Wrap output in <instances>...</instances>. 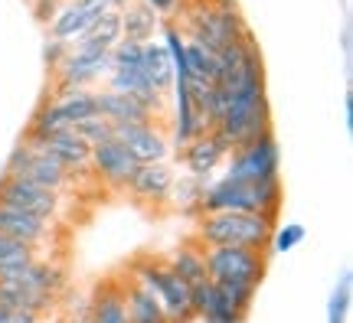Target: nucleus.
<instances>
[{
  "label": "nucleus",
  "mask_w": 353,
  "mask_h": 323,
  "mask_svg": "<svg viewBox=\"0 0 353 323\" xmlns=\"http://www.w3.org/2000/svg\"><path fill=\"white\" fill-rule=\"evenodd\" d=\"M281 209V180L272 183H242L232 176L206 180L200 196L203 212H262L268 219H278Z\"/></svg>",
  "instance_id": "obj_3"
},
{
  "label": "nucleus",
  "mask_w": 353,
  "mask_h": 323,
  "mask_svg": "<svg viewBox=\"0 0 353 323\" xmlns=\"http://www.w3.org/2000/svg\"><path fill=\"white\" fill-rule=\"evenodd\" d=\"M3 317H7V311H3V307H0V323H3Z\"/></svg>",
  "instance_id": "obj_44"
},
{
  "label": "nucleus",
  "mask_w": 353,
  "mask_h": 323,
  "mask_svg": "<svg viewBox=\"0 0 353 323\" xmlns=\"http://www.w3.org/2000/svg\"><path fill=\"white\" fill-rule=\"evenodd\" d=\"M301 242H304V225H298V222L275 225V232L268 238V249H272V255H285V251L298 249Z\"/></svg>",
  "instance_id": "obj_35"
},
{
  "label": "nucleus",
  "mask_w": 353,
  "mask_h": 323,
  "mask_svg": "<svg viewBox=\"0 0 353 323\" xmlns=\"http://www.w3.org/2000/svg\"><path fill=\"white\" fill-rule=\"evenodd\" d=\"M65 52H69V43H63V39H50V43H46V52H43V56H46V63H50L52 72H56V65L65 59Z\"/></svg>",
  "instance_id": "obj_38"
},
{
  "label": "nucleus",
  "mask_w": 353,
  "mask_h": 323,
  "mask_svg": "<svg viewBox=\"0 0 353 323\" xmlns=\"http://www.w3.org/2000/svg\"><path fill=\"white\" fill-rule=\"evenodd\" d=\"M30 3H33V0H30Z\"/></svg>",
  "instance_id": "obj_46"
},
{
  "label": "nucleus",
  "mask_w": 353,
  "mask_h": 323,
  "mask_svg": "<svg viewBox=\"0 0 353 323\" xmlns=\"http://www.w3.org/2000/svg\"><path fill=\"white\" fill-rule=\"evenodd\" d=\"M141 72L148 75V82L154 85V92L167 95L174 88V65H170V56H167L164 43H144V59H141Z\"/></svg>",
  "instance_id": "obj_26"
},
{
  "label": "nucleus",
  "mask_w": 353,
  "mask_h": 323,
  "mask_svg": "<svg viewBox=\"0 0 353 323\" xmlns=\"http://www.w3.org/2000/svg\"><path fill=\"white\" fill-rule=\"evenodd\" d=\"M206 278L210 281H229V284L259 287L265 278V251L255 249H206Z\"/></svg>",
  "instance_id": "obj_8"
},
{
  "label": "nucleus",
  "mask_w": 353,
  "mask_h": 323,
  "mask_svg": "<svg viewBox=\"0 0 353 323\" xmlns=\"http://www.w3.org/2000/svg\"><path fill=\"white\" fill-rule=\"evenodd\" d=\"M82 140H85L88 147H95V144H101V140H112V125L101 118V114H95V118H88V121H82V125L72 127Z\"/></svg>",
  "instance_id": "obj_36"
},
{
  "label": "nucleus",
  "mask_w": 353,
  "mask_h": 323,
  "mask_svg": "<svg viewBox=\"0 0 353 323\" xmlns=\"http://www.w3.org/2000/svg\"><path fill=\"white\" fill-rule=\"evenodd\" d=\"M200 196H203V180H193V176H180L174 180V189H170V196L174 199V206L180 212H200Z\"/></svg>",
  "instance_id": "obj_32"
},
{
  "label": "nucleus",
  "mask_w": 353,
  "mask_h": 323,
  "mask_svg": "<svg viewBox=\"0 0 353 323\" xmlns=\"http://www.w3.org/2000/svg\"><path fill=\"white\" fill-rule=\"evenodd\" d=\"M141 59H144V46L141 43L121 39L112 50V69H141Z\"/></svg>",
  "instance_id": "obj_37"
},
{
  "label": "nucleus",
  "mask_w": 353,
  "mask_h": 323,
  "mask_svg": "<svg viewBox=\"0 0 353 323\" xmlns=\"http://www.w3.org/2000/svg\"><path fill=\"white\" fill-rule=\"evenodd\" d=\"M164 264L180 278V281H187L190 287L206 281V249L196 245V242H183L180 249L170 251V258H167Z\"/></svg>",
  "instance_id": "obj_23"
},
{
  "label": "nucleus",
  "mask_w": 353,
  "mask_h": 323,
  "mask_svg": "<svg viewBox=\"0 0 353 323\" xmlns=\"http://www.w3.org/2000/svg\"><path fill=\"white\" fill-rule=\"evenodd\" d=\"M63 323H92V320H88V304H85V307H82V311H72V313H69V317H65V320Z\"/></svg>",
  "instance_id": "obj_41"
},
{
  "label": "nucleus",
  "mask_w": 353,
  "mask_h": 323,
  "mask_svg": "<svg viewBox=\"0 0 353 323\" xmlns=\"http://www.w3.org/2000/svg\"><path fill=\"white\" fill-rule=\"evenodd\" d=\"M118 43H121V13L108 10L99 23L88 30L85 37L79 39L76 46L79 50H88V52H112Z\"/></svg>",
  "instance_id": "obj_28"
},
{
  "label": "nucleus",
  "mask_w": 353,
  "mask_h": 323,
  "mask_svg": "<svg viewBox=\"0 0 353 323\" xmlns=\"http://www.w3.org/2000/svg\"><path fill=\"white\" fill-rule=\"evenodd\" d=\"M95 101H99V114L108 125H154V118H157L141 98L121 95V92H112V88L95 92Z\"/></svg>",
  "instance_id": "obj_16"
},
{
  "label": "nucleus",
  "mask_w": 353,
  "mask_h": 323,
  "mask_svg": "<svg viewBox=\"0 0 353 323\" xmlns=\"http://www.w3.org/2000/svg\"><path fill=\"white\" fill-rule=\"evenodd\" d=\"M0 236H7L13 242H20V245L37 251L39 245H46L52 238V222L37 219L30 212L10 209V206H0Z\"/></svg>",
  "instance_id": "obj_17"
},
{
  "label": "nucleus",
  "mask_w": 353,
  "mask_h": 323,
  "mask_svg": "<svg viewBox=\"0 0 353 323\" xmlns=\"http://www.w3.org/2000/svg\"><path fill=\"white\" fill-rule=\"evenodd\" d=\"M229 157V147L226 140L216 134V131H206V134L193 137L187 147H183V163H187V176H193V180H210V176L226 163Z\"/></svg>",
  "instance_id": "obj_14"
},
{
  "label": "nucleus",
  "mask_w": 353,
  "mask_h": 323,
  "mask_svg": "<svg viewBox=\"0 0 353 323\" xmlns=\"http://www.w3.org/2000/svg\"><path fill=\"white\" fill-rule=\"evenodd\" d=\"M108 10H112L108 0H69V3H63V7L56 10V17L50 20L52 39H63L69 46H76L79 39L85 37L88 30L99 23Z\"/></svg>",
  "instance_id": "obj_10"
},
{
  "label": "nucleus",
  "mask_w": 353,
  "mask_h": 323,
  "mask_svg": "<svg viewBox=\"0 0 353 323\" xmlns=\"http://www.w3.org/2000/svg\"><path fill=\"white\" fill-rule=\"evenodd\" d=\"M213 284L219 287V294L229 300V307H232V311H239L242 317H249V311H252V300H255V291H259V287L229 284V281H213Z\"/></svg>",
  "instance_id": "obj_34"
},
{
  "label": "nucleus",
  "mask_w": 353,
  "mask_h": 323,
  "mask_svg": "<svg viewBox=\"0 0 353 323\" xmlns=\"http://www.w3.org/2000/svg\"><path fill=\"white\" fill-rule=\"evenodd\" d=\"M88 320L92 323H128V311H125V291L121 284H101L95 291V298L88 300Z\"/></svg>",
  "instance_id": "obj_24"
},
{
  "label": "nucleus",
  "mask_w": 353,
  "mask_h": 323,
  "mask_svg": "<svg viewBox=\"0 0 353 323\" xmlns=\"http://www.w3.org/2000/svg\"><path fill=\"white\" fill-rule=\"evenodd\" d=\"M226 112L216 121V134L226 140L229 154L236 147L252 144L255 137L272 131V112H268V95H265V69L262 52L255 46V39L245 43V59H242L239 75L226 82Z\"/></svg>",
  "instance_id": "obj_1"
},
{
  "label": "nucleus",
  "mask_w": 353,
  "mask_h": 323,
  "mask_svg": "<svg viewBox=\"0 0 353 323\" xmlns=\"http://www.w3.org/2000/svg\"><path fill=\"white\" fill-rule=\"evenodd\" d=\"M281 174V150H278L275 134L255 137L252 144L245 147H236L226 157V174L232 180H242V183H272Z\"/></svg>",
  "instance_id": "obj_7"
},
{
  "label": "nucleus",
  "mask_w": 353,
  "mask_h": 323,
  "mask_svg": "<svg viewBox=\"0 0 353 323\" xmlns=\"http://www.w3.org/2000/svg\"><path fill=\"white\" fill-rule=\"evenodd\" d=\"M65 127H69V125L63 121V114L56 112V105H52V101H46V105L33 114L30 131H26V140H46V137L59 134V131H65Z\"/></svg>",
  "instance_id": "obj_31"
},
{
  "label": "nucleus",
  "mask_w": 353,
  "mask_h": 323,
  "mask_svg": "<svg viewBox=\"0 0 353 323\" xmlns=\"http://www.w3.org/2000/svg\"><path fill=\"white\" fill-rule=\"evenodd\" d=\"M13 281H20L23 287H30L33 294H43V298L56 300L59 298V291L65 287V271L59 268V264H52V261L37 258L23 274H20V278H13Z\"/></svg>",
  "instance_id": "obj_22"
},
{
  "label": "nucleus",
  "mask_w": 353,
  "mask_h": 323,
  "mask_svg": "<svg viewBox=\"0 0 353 323\" xmlns=\"http://www.w3.org/2000/svg\"><path fill=\"white\" fill-rule=\"evenodd\" d=\"M112 3V10H125L128 3H134V0H108Z\"/></svg>",
  "instance_id": "obj_43"
},
{
  "label": "nucleus",
  "mask_w": 353,
  "mask_h": 323,
  "mask_svg": "<svg viewBox=\"0 0 353 323\" xmlns=\"http://www.w3.org/2000/svg\"><path fill=\"white\" fill-rule=\"evenodd\" d=\"M219 3H232V0H219Z\"/></svg>",
  "instance_id": "obj_45"
},
{
  "label": "nucleus",
  "mask_w": 353,
  "mask_h": 323,
  "mask_svg": "<svg viewBox=\"0 0 353 323\" xmlns=\"http://www.w3.org/2000/svg\"><path fill=\"white\" fill-rule=\"evenodd\" d=\"M121 291H125L128 323H167L164 311H161V304H157V298H154L151 291H144L134 281L121 284Z\"/></svg>",
  "instance_id": "obj_27"
},
{
  "label": "nucleus",
  "mask_w": 353,
  "mask_h": 323,
  "mask_svg": "<svg viewBox=\"0 0 353 323\" xmlns=\"http://www.w3.org/2000/svg\"><path fill=\"white\" fill-rule=\"evenodd\" d=\"M30 147L43 150L50 160H56L63 170H69V174L76 176L79 170H88V157H92V147H88L85 140L72 131V127H65V131H59V134L46 137V140H26Z\"/></svg>",
  "instance_id": "obj_15"
},
{
  "label": "nucleus",
  "mask_w": 353,
  "mask_h": 323,
  "mask_svg": "<svg viewBox=\"0 0 353 323\" xmlns=\"http://www.w3.org/2000/svg\"><path fill=\"white\" fill-rule=\"evenodd\" d=\"M350 271L341 274V281L334 287L330 294V304H327V323H347V313H350Z\"/></svg>",
  "instance_id": "obj_33"
},
{
  "label": "nucleus",
  "mask_w": 353,
  "mask_h": 323,
  "mask_svg": "<svg viewBox=\"0 0 353 323\" xmlns=\"http://www.w3.org/2000/svg\"><path fill=\"white\" fill-rule=\"evenodd\" d=\"M141 163L128 154V147H121L118 140H101L92 147V157H88V170H95L101 183H108L114 189H128L131 176Z\"/></svg>",
  "instance_id": "obj_13"
},
{
  "label": "nucleus",
  "mask_w": 353,
  "mask_h": 323,
  "mask_svg": "<svg viewBox=\"0 0 353 323\" xmlns=\"http://www.w3.org/2000/svg\"><path fill=\"white\" fill-rule=\"evenodd\" d=\"M112 140L128 147L138 163H167L170 157V137L157 125H112Z\"/></svg>",
  "instance_id": "obj_12"
},
{
  "label": "nucleus",
  "mask_w": 353,
  "mask_h": 323,
  "mask_svg": "<svg viewBox=\"0 0 353 323\" xmlns=\"http://www.w3.org/2000/svg\"><path fill=\"white\" fill-rule=\"evenodd\" d=\"M33 10H37V17L43 20V23H50L59 7H56V0H33Z\"/></svg>",
  "instance_id": "obj_39"
},
{
  "label": "nucleus",
  "mask_w": 353,
  "mask_h": 323,
  "mask_svg": "<svg viewBox=\"0 0 353 323\" xmlns=\"http://www.w3.org/2000/svg\"><path fill=\"white\" fill-rule=\"evenodd\" d=\"M112 72V52H88L69 46L65 59L56 65V88H92L101 75Z\"/></svg>",
  "instance_id": "obj_11"
},
{
  "label": "nucleus",
  "mask_w": 353,
  "mask_h": 323,
  "mask_svg": "<svg viewBox=\"0 0 353 323\" xmlns=\"http://www.w3.org/2000/svg\"><path fill=\"white\" fill-rule=\"evenodd\" d=\"M141 3H148L157 17H161V13H170L176 7V0H141Z\"/></svg>",
  "instance_id": "obj_40"
},
{
  "label": "nucleus",
  "mask_w": 353,
  "mask_h": 323,
  "mask_svg": "<svg viewBox=\"0 0 353 323\" xmlns=\"http://www.w3.org/2000/svg\"><path fill=\"white\" fill-rule=\"evenodd\" d=\"M37 261V251L13 242V238L0 236V281H13Z\"/></svg>",
  "instance_id": "obj_29"
},
{
  "label": "nucleus",
  "mask_w": 353,
  "mask_h": 323,
  "mask_svg": "<svg viewBox=\"0 0 353 323\" xmlns=\"http://www.w3.org/2000/svg\"><path fill=\"white\" fill-rule=\"evenodd\" d=\"M134 284L144 291H151L161 311H164L167 323H193V304H190V284L180 281L164 261H141L134 264Z\"/></svg>",
  "instance_id": "obj_4"
},
{
  "label": "nucleus",
  "mask_w": 353,
  "mask_h": 323,
  "mask_svg": "<svg viewBox=\"0 0 353 323\" xmlns=\"http://www.w3.org/2000/svg\"><path fill=\"white\" fill-rule=\"evenodd\" d=\"M174 180L176 176L167 163H141L134 176H131L128 189L144 202H164L170 196V189H174Z\"/></svg>",
  "instance_id": "obj_19"
},
{
  "label": "nucleus",
  "mask_w": 353,
  "mask_h": 323,
  "mask_svg": "<svg viewBox=\"0 0 353 323\" xmlns=\"http://www.w3.org/2000/svg\"><path fill=\"white\" fill-rule=\"evenodd\" d=\"M3 176H13V180L33 183V187L50 189V193H59V196H63L65 189L76 187V176L69 174V170H63L56 160H50L43 150L30 147L26 140H20V144L10 150V157H7V174Z\"/></svg>",
  "instance_id": "obj_6"
},
{
  "label": "nucleus",
  "mask_w": 353,
  "mask_h": 323,
  "mask_svg": "<svg viewBox=\"0 0 353 323\" xmlns=\"http://www.w3.org/2000/svg\"><path fill=\"white\" fill-rule=\"evenodd\" d=\"M108 88H112V92H121V95L141 98L154 114H161L167 105L164 95L154 92V85L148 82V75L141 72V69H112V72H108Z\"/></svg>",
  "instance_id": "obj_20"
},
{
  "label": "nucleus",
  "mask_w": 353,
  "mask_h": 323,
  "mask_svg": "<svg viewBox=\"0 0 353 323\" xmlns=\"http://www.w3.org/2000/svg\"><path fill=\"white\" fill-rule=\"evenodd\" d=\"M343 118H347V127H353V95L347 92V98H343Z\"/></svg>",
  "instance_id": "obj_42"
},
{
  "label": "nucleus",
  "mask_w": 353,
  "mask_h": 323,
  "mask_svg": "<svg viewBox=\"0 0 353 323\" xmlns=\"http://www.w3.org/2000/svg\"><path fill=\"white\" fill-rule=\"evenodd\" d=\"M249 37V26L242 23L236 3H219V7H203L187 20V39L200 43L203 50L219 52L229 43H239Z\"/></svg>",
  "instance_id": "obj_5"
},
{
  "label": "nucleus",
  "mask_w": 353,
  "mask_h": 323,
  "mask_svg": "<svg viewBox=\"0 0 353 323\" xmlns=\"http://www.w3.org/2000/svg\"><path fill=\"white\" fill-rule=\"evenodd\" d=\"M187 82H216V52L187 39Z\"/></svg>",
  "instance_id": "obj_30"
},
{
  "label": "nucleus",
  "mask_w": 353,
  "mask_h": 323,
  "mask_svg": "<svg viewBox=\"0 0 353 323\" xmlns=\"http://www.w3.org/2000/svg\"><path fill=\"white\" fill-rule=\"evenodd\" d=\"M50 101L56 105V112L63 114V121L69 127H76L99 114L95 88H56V95H52Z\"/></svg>",
  "instance_id": "obj_21"
},
{
  "label": "nucleus",
  "mask_w": 353,
  "mask_h": 323,
  "mask_svg": "<svg viewBox=\"0 0 353 323\" xmlns=\"http://www.w3.org/2000/svg\"><path fill=\"white\" fill-rule=\"evenodd\" d=\"M275 225L278 219H268L262 212H203L196 222V245L203 249L232 245V249L265 251Z\"/></svg>",
  "instance_id": "obj_2"
},
{
  "label": "nucleus",
  "mask_w": 353,
  "mask_h": 323,
  "mask_svg": "<svg viewBox=\"0 0 353 323\" xmlns=\"http://www.w3.org/2000/svg\"><path fill=\"white\" fill-rule=\"evenodd\" d=\"M121 13V39H128V43H151L154 33H157V13L148 7V3H141V0H134V3H128Z\"/></svg>",
  "instance_id": "obj_25"
},
{
  "label": "nucleus",
  "mask_w": 353,
  "mask_h": 323,
  "mask_svg": "<svg viewBox=\"0 0 353 323\" xmlns=\"http://www.w3.org/2000/svg\"><path fill=\"white\" fill-rule=\"evenodd\" d=\"M190 304H193V320H203V323H245V317L229 307V300L219 294V287H216L210 278L190 287Z\"/></svg>",
  "instance_id": "obj_18"
},
{
  "label": "nucleus",
  "mask_w": 353,
  "mask_h": 323,
  "mask_svg": "<svg viewBox=\"0 0 353 323\" xmlns=\"http://www.w3.org/2000/svg\"><path fill=\"white\" fill-rule=\"evenodd\" d=\"M0 206H10V209L30 212V216H37V219L56 222L65 206V199L59 196V193H50V189L33 187V183H23V180L0 176Z\"/></svg>",
  "instance_id": "obj_9"
}]
</instances>
